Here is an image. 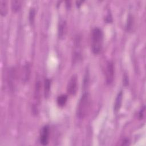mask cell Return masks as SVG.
<instances>
[{"label": "cell", "mask_w": 146, "mask_h": 146, "mask_svg": "<svg viewBox=\"0 0 146 146\" xmlns=\"http://www.w3.org/2000/svg\"><path fill=\"white\" fill-rule=\"evenodd\" d=\"M50 135V129L48 125L44 126L40 133V142L43 145H46L48 143Z\"/></svg>", "instance_id": "52a82bcc"}, {"label": "cell", "mask_w": 146, "mask_h": 146, "mask_svg": "<svg viewBox=\"0 0 146 146\" xmlns=\"http://www.w3.org/2000/svg\"><path fill=\"white\" fill-rule=\"evenodd\" d=\"M78 77L76 74H74L70 78L67 86V91L70 95L75 94L78 88Z\"/></svg>", "instance_id": "5b68a950"}, {"label": "cell", "mask_w": 146, "mask_h": 146, "mask_svg": "<svg viewBox=\"0 0 146 146\" xmlns=\"http://www.w3.org/2000/svg\"><path fill=\"white\" fill-rule=\"evenodd\" d=\"M40 91H41V84L39 80H37L35 83V89H34V105L33 108L34 111H35V113L36 112V110H38V106L39 104L40 98Z\"/></svg>", "instance_id": "8992f818"}, {"label": "cell", "mask_w": 146, "mask_h": 146, "mask_svg": "<svg viewBox=\"0 0 146 146\" xmlns=\"http://www.w3.org/2000/svg\"><path fill=\"white\" fill-rule=\"evenodd\" d=\"M30 75V64L27 63H26L22 68V80L23 82L26 83L28 81Z\"/></svg>", "instance_id": "ba28073f"}, {"label": "cell", "mask_w": 146, "mask_h": 146, "mask_svg": "<svg viewBox=\"0 0 146 146\" xmlns=\"http://www.w3.org/2000/svg\"><path fill=\"white\" fill-rule=\"evenodd\" d=\"M35 15V10L34 8H31L29 11V21L30 23H33Z\"/></svg>", "instance_id": "e0dca14e"}, {"label": "cell", "mask_w": 146, "mask_h": 146, "mask_svg": "<svg viewBox=\"0 0 146 146\" xmlns=\"http://www.w3.org/2000/svg\"><path fill=\"white\" fill-rule=\"evenodd\" d=\"M66 23L64 21H60L58 27V36L60 38H63L66 33Z\"/></svg>", "instance_id": "8fae6325"}, {"label": "cell", "mask_w": 146, "mask_h": 146, "mask_svg": "<svg viewBox=\"0 0 146 146\" xmlns=\"http://www.w3.org/2000/svg\"><path fill=\"white\" fill-rule=\"evenodd\" d=\"M122 100H123V92L122 91H120L116 99H115V104H114V111L115 112H117L121 106V103H122Z\"/></svg>", "instance_id": "9c48e42d"}, {"label": "cell", "mask_w": 146, "mask_h": 146, "mask_svg": "<svg viewBox=\"0 0 146 146\" xmlns=\"http://www.w3.org/2000/svg\"><path fill=\"white\" fill-rule=\"evenodd\" d=\"M67 100V96L66 95H61L57 98V103L59 106H63Z\"/></svg>", "instance_id": "9a60e30c"}, {"label": "cell", "mask_w": 146, "mask_h": 146, "mask_svg": "<svg viewBox=\"0 0 146 146\" xmlns=\"http://www.w3.org/2000/svg\"><path fill=\"white\" fill-rule=\"evenodd\" d=\"M82 37L80 35H78L75 39L73 54H72V60L74 63L78 62L82 58Z\"/></svg>", "instance_id": "3957f363"}, {"label": "cell", "mask_w": 146, "mask_h": 146, "mask_svg": "<svg viewBox=\"0 0 146 146\" xmlns=\"http://www.w3.org/2000/svg\"><path fill=\"white\" fill-rule=\"evenodd\" d=\"M22 5V1L18 0H14L11 1V8L14 11H18Z\"/></svg>", "instance_id": "4fadbf2b"}, {"label": "cell", "mask_w": 146, "mask_h": 146, "mask_svg": "<svg viewBox=\"0 0 146 146\" xmlns=\"http://www.w3.org/2000/svg\"><path fill=\"white\" fill-rule=\"evenodd\" d=\"M15 79V71L14 68H12L10 70L9 72L8 75V82H9V85L10 88H13L14 86V82Z\"/></svg>", "instance_id": "30bf717a"}, {"label": "cell", "mask_w": 146, "mask_h": 146, "mask_svg": "<svg viewBox=\"0 0 146 146\" xmlns=\"http://www.w3.org/2000/svg\"><path fill=\"white\" fill-rule=\"evenodd\" d=\"M50 86L51 82L48 79H46L44 82V95L47 98L49 96L50 91Z\"/></svg>", "instance_id": "5bb4252c"}, {"label": "cell", "mask_w": 146, "mask_h": 146, "mask_svg": "<svg viewBox=\"0 0 146 146\" xmlns=\"http://www.w3.org/2000/svg\"><path fill=\"white\" fill-rule=\"evenodd\" d=\"M103 33L102 30L99 27L94 28L92 31L91 46L92 51L95 54H99L103 46Z\"/></svg>", "instance_id": "6da1fadb"}, {"label": "cell", "mask_w": 146, "mask_h": 146, "mask_svg": "<svg viewBox=\"0 0 146 146\" xmlns=\"http://www.w3.org/2000/svg\"><path fill=\"white\" fill-rule=\"evenodd\" d=\"M115 75V68L113 63L112 62H108L107 64L105 76H106V81L107 84H111L114 79Z\"/></svg>", "instance_id": "277c9868"}, {"label": "cell", "mask_w": 146, "mask_h": 146, "mask_svg": "<svg viewBox=\"0 0 146 146\" xmlns=\"http://www.w3.org/2000/svg\"><path fill=\"white\" fill-rule=\"evenodd\" d=\"M90 95L88 92H84L82 95L76 110V115L79 119H83L86 116L90 107Z\"/></svg>", "instance_id": "7a4b0ae2"}, {"label": "cell", "mask_w": 146, "mask_h": 146, "mask_svg": "<svg viewBox=\"0 0 146 146\" xmlns=\"http://www.w3.org/2000/svg\"><path fill=\"white\" fill-rule=\"evenodd\" d=\"M144 111H145V107L144 106L143 107V108H142L140 112H139V119H142L143 118V116H144Z\"/></svg>", "instance_id": "ac0fdd59"}, {"label": "cell", "mask_w": 146, "mask_h": 146, "mask_svg": "<svg viewBox=\"0 0 146 146\" xmlns=\"http://www.w3.org/2000/svg\"><path fill=\"white\" fill-rule=\"evenodd\" d=\"M7 12V4L5 0H0V13L2 16H5Z\"/></svg>", "instance_id": "7c38bea8"}, {"label": "cell", "mask_w": 146, "mask_h": 146, "mask_svg": "<svg viewBox=\"0 0 146 146\" xmlns=\"http://www.w3.org/2000/svg\"><path fill=\"white\" fill-rule=\"evenodd\" d=\"M133 17L131 15H129L127 19V23L126 25V28L127 31H130L132 29V27L133 26Z\"/></svg>", "instance_id": "2e32d148"}]
</instances>
